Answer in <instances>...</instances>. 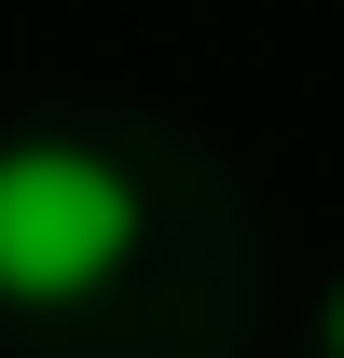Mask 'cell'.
<instances>
[{"instance_id":"obj_1","label":"cell","mask_w":344,"mask_h":358,"mask_svg":"<svg viewBox=\"0 0 344 358\" xmlns=\"http://www.w3.org/2000/svg\"><path fill=\"white\" fill-rule=\"evenodd\" d=\"M138 234L152 207L96 138H0V303H96Z\"/></svg>"},{"instance_id":"obj_2","label":"cell","mask_w":344,"mask_h":358,"mask_svg":"<svg viewBox=\"0 0 344 358\" xmlns=\"http://www.w3.org/2000/svg\"><path fill=\"white\" fill-rule=\"evenodd\" d=\"M331 358H344V289H331Z\"/></svg>"}]
</instances>
